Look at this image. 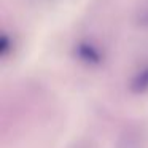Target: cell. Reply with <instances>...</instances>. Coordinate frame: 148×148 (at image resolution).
<instances>
[{
    "instance_id": "1",
    "label": "cell",
    "mask_w": 148,
    "mask_h": 148,
    "mask_svg": "<svg viewBox=\"0 0 148 148\" xmlns=\"http://www.w3.org/2000/svg\"><path fill=\"white\" fill-rule=\"evenodd\" d=\"M72 148H94L91 143H88V142H78V143H75Z\"/></svg>"
}]
</instances>
